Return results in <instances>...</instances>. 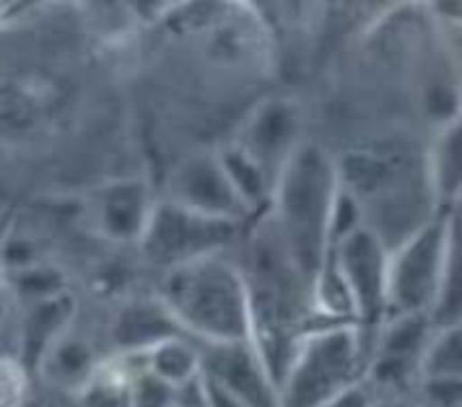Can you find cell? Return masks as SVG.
Returning <instances> with one entry per match:
<instances>
[{"instance_id": "5b68a950", "label": "cell", "mask_w": 462, "mask_h": 407, "mask_svg": "<svg viewBox=\"0 0 462 407\" xmlns=\"http://www.w3.org/2000/svg\"><path fill=\"white\" fill-rule=\"evenodd\" d=\"M379 248L374 237L365 232H352L341 243V279L350 293L352 304L365 313L370 304H377L388 282V270L382 268Z\"/></svg>"}, {"instance_id": "6da1fadb", "label": "cell", "mask_w": 462, "mask_h": 407, "mask_svg": "<svg viewBox=\"0 0 462 407\" xmlns=\"http://www.w3.org/2000/svg\"><path fill=\"white\" fill-rule=\"evenodd\" d=\"M167 311L189 331L217 345L244 342L251 329L244 286L230 268L208 257L183 264L167 288Z\"/></svg>"}, {"instance_id": "9c48e42d", "label": "cell", "mask_w": 462, "mask_h": 407, "mask_svg": "<svg viewBox=\"0 0 462 407\" xmlns=\"http://www.w3.org/2000/svg\"><path fill=\"white\" fill-rule=\"evenodd\" d=\"M143 194L131 185H117L113 192H106L99 201V219L116 237H125L129 232H138L140 225L135 221L143 219Z\"/></svg>"}, {"instance_id": "30bf717a", "label": "cell", "mask_w": 462, "mask_h": 407, "mask_svg": "<svg viewBox=\"0 0 462 407\" xmlns=\"http://www.w3.org/2000/svg\"><path fill=\"white\" fill-rule=\"evenodd\" d=\"M424 372L429 378H458L460 376V340L458 331H449L433 342L424 356Z\"/></svg>"}, {"instance_id": "8fae6325", "label": "cell", "mask_w": 462, "mask_h": 407, "mask_svg": "<svg viewBox=\"0 0 462 407\" xmlns=\"http://www.w3.org/2000/svg\"><path fill=\"white\" fill-rule=\"evenodd\" d=\"M25 399V372L18 363L0 358V407H21Z\"/></svg>"}, {"instance_id": "277c9868", "label": "cell", "mask_w": 462, "mask_h": 407, "mask_svg": "<svg viewBox=\"0 0 462 407\" xmlns=\"http://www.w3.org/2000/svg\"><path fill=\"white\" fill-rule=\"evenodd\" d=\"M206 378L246 407H280L275 383L266 374L260 356L248 354L242 342L219 345V354L212 358Z\"/></svg>"}, {"instance_id": "52a82bcc", "label": "cell", "mask_w": 462, "mask_h": 407, "mask_svg": "<svg viewBox=\"0 0 462 407\" xmlns=\"http://www.w3.org/2000/svg\"><path fill=\"white\" fill-rule=\"evenodd\" d=\"M39 365L45 369L50 381L61 387H77V390H81L95 372L93 351L88 342L70 336L57 338Z\"/></svg>"}, {"instance_id": "8992f818", "label": "cell", "mask_w": 462, "mask_h": 407, "mask_svg": "<svg viewBox=\"0 0 462 407\" xmlns=\"http://www.w3.org/2000/svg\"><path fill=\"white\" fill-rule=\"evenodd\" d=\"M442 234H436L433 230H424L402 257L404 259L397 264V268H388L386 291L395 286V293L406 302L424 300V293L431 288L433 277L442 268ZM429 295V293H427Z\"/></svg>"}, {"instance_id": "7a4b0ae2", "label": "cell", "mask_w": 462, "mask_h": 407, "mask_svg": "<svg viewBox=\"0 0 462 407\" xmlns=\"http://www.w3.org/2000/svg\"><path fill=\"white\" fill-rule=\"evenodd\" d=\"M356 369V340L350 331H325L298 349L280 407H329L346 394Z\"/></svg>"}, {"instance_id": "4fadbf2b", "label": "cell", "mask_w": 462, "mask_h": 407, "mask_svg": "<svg viewBox=\"0 0 462 407\" xmlns=\"http://www.w3.org/2000/svg\"><path fill=\"white\" fill-rule=\"evenodd\" d=\"M174 407H176V405H174Z\"/></svg>"}, {"instance_id": "ba28073f", "label": "cell", "mask_w": 462, "mask_h": 407, "mask_svg": "<svg viewBox=\"0 0 462 407\" xmlns=\"http://www.w3.org/2000/svg\"><path fill=\"white\" fill-rule=\"evenodd\" d=\"M144 354H147V372L170 385L171 390H183L199 378V369H201L199 356L174 338L158 342Z\"/></svg>"}, {"instance_id": "3957f363", "label": "cell", "mask_w": 462, "mask_h": 407, "mask_svg": "<svg viewBox=\"0 0 462 407\" xmlns=\"http://www.w3.org/2000/svg\"><path fill=\"white\" fill-rule=\"evenodd\" d=\"M228 219L199 214L174 203V207H162L153 212L147 225V243L153 250V259L179 261L180 266L203 259L208 252L228 239Z\"/></svg>"}, {"instance_id": "7c38bea8", "label": "cell", "mask_w": 462, "mask_h": 407, "mask_svg": "<svg viewBox=\"0 0 462 407\" xmlns=\"http://www.w3.org/2000/svg\"><path fill=\"white\" fill-rule=\"evenodd\" d=\"M201 387H203V396H206L208 407H246L239 403L237 399L228 394L226 390H221L217 383H212L210 378L201 376Z\"/></svg>"}]
</instances>
